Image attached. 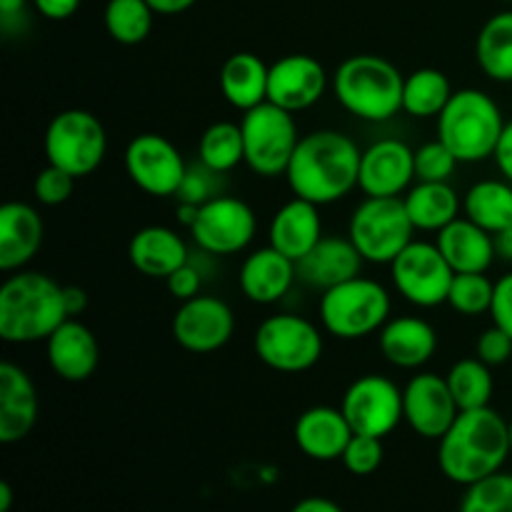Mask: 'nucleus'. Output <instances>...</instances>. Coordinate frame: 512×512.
<instances>
[{
	"label": "nucleus",
	"mask_w": 512,
	"mask_h": 512,
	"mask_svg": "<svg viewBox=\"0 0 512 512\" xmlns=\"http://www.w3.org/2000/svg\"><path fill=\"white\" fill-rule=\"evenodd\" d=\"M65 285L38 270H15L0 285V338L13 345L48 340L68 320Z\"/></svg>",
	"instance_id": "7ed1b4c3"
},
{
	"label": "nucleus",
	"mask_w": 512,
	"mask_h": 512,
	"mask_svg": "<svg viewBox=\"0 0 512 512\" xmlns=\"http://www.w3.org/2000/svg\"><path fill=\"white\" fill-rule=\"evenodd\" d=\"M438 350V333L433 325L415 315L390 318L380 330V353L390 365L403 370H418Z\"/></svg>",
	"instance_id": "a878e982"
},
{
	"label": "nucleus",
	"mask_w": 512,
	"mask_h": 512,
	"mask_svg": "<svg viewBox=\"0 0 512 512\" xmlns=\"http://www.w3.org/2000/svg\"><path fill=\"white\" fill-rule=\"evenodd\" d=\"M45 20H68L78 13L83 0H30Z\"/></svg>",
	"instance_id": "49530a36"
},
{
	"label": "nucleus",
	"mask_w": 512,
	"mask_h": 512,
	"mask_svg": "<svg viewBox=\"0 0 512 512\" xmlns=\"http://www.w3.org/2000/svg\"><path fill=\"white\" fill-rule=\"evenodd\" d=\"M353 435L355 433L343 410L330 408V405L308 408L305 413H300L293 428V438L300 453L308 455L310 460H318V463L343 458Z\"/></svg>",
	"instance_id": "412c9836"
},
{
	"label": "nucleus",
	"mask_w": 512,
	"mask_h": 512,
	"mask_svg": "<svg viewBox=\"0 0 512 512\" xmlns=\"http://www.w3.org/2000/svg\"><path fill=\"white\" fill-rule=\"evenodd\" d=\"M13 508V488L10 483H0V512H10Z\"/></svg>",
	"instance_id": "864d4df0"
},
{
	"label": "nucleus",
	"mask_w": 512,
	"mask_h": 512,
	"mask_svg": "<svg viewBox=\"0 0 512 512\" xmlns=\"http://www.w3.org/2000/svg\"><path fill=\"white\" fill-rule=\"evenodd\" d=\"M295 278H298V263L268 245V248L253 250L243 260L238 285L250 303L273 305L288 295Z\"/></svg>",
	"instance_id": "4be33fe9"
},
{
	"label": "nucleus",
	"mask_w": 512,
	"mask_h": 512,
	"mask_svg": "<svg viewBox=\"0 0 512 512\" xmlns=\"http://www.w3.org/2000/svg\"><path fill=\"white\" fill-rule=\"evenodd\" d=\"M28 5L33 3L30 0H0V28L5 35H13V30H18L20 23H25Z\"/></svg>",
	"instance_id": "a18cd8bd"
},
{
	"label": "nucleus",
	"mask_w": 512,
	"mask_h": 512,
	"mask_svg": "<svg viewBox=\"0 0 512 512\" xmlns=\"http://www.w3.org/2000/svg\"><path fill=\"white\" fill-rule=\"evenodd\" d=\"M415 178V150L398 138L368 145L360 158L358 188L365 198H400Z\"/></svg>",
	"instance_id": "f3484780"
},
{
	"label": "nucleus",
	"mask_w": 512,
	"mask_h": 512,
	"mask_svg": "<svg viewBox=\"0 0 512 512\" xmlns=\"http://www.w3.org/2000/svg\"><path fill=\"white\" fill-rule=\"evenodd\" d=\"M390 278L395 290L418 308H438L448 303L455 270L440 253L438 243L413 240L398 258L390 263Z\"/></svg>",
	"instance_id": "9b49d317"
},
{
	"label": "nucleus",
	"mask_w": 512,
	"mask_h": 512,
	"mask_svg": "<svg viewBox=\"0 0 512 512\" xmlns=\"http://www.w3.org/2000/svg\"><path fill=\"white\" fill-rule=\"evenodd\" d=\"M155 10L148 0H108L103 23L110 38L120 45H138L153 30Z\"/></svg>",
	"instance_id": "c9c22d12"
},
{
	"label": "nucleus",
	"mask_w": 512,
	"mask_h": 512,
	"mask_svg": "<svg viewBox=\"0 0 512 512\" xmlns=\"http://www.w3.org/2000/svg\"><path fill=\"white\" fill-rule=\"evenodd\" d=\"M415 225L405 210L403 198H365L353 210L348 238L365 263L390 265L410 243Z\"/></svg>",
	"instance_id": "0eeeda50"
},
{
	"label": "nucleus",
	"mask_w": 512,
	"mask_h": 512,
	"mask_svg": "<svg viewBox=\"0 0 512 512\" xmlns=\"http://www.w3.org/2000/svg\"><path fill=\"white\" fill-rule=\"evenodd\" d=\"M490 318H493V325H498V328H503L505 333L512 335V273L503 275V278L495 283Z\"/></svg>",
	"instance_id": "c03bdc74"
},
{
	"label": "nucleus",
	"mask_w": 512,
	"mask_h": 512,
	"mask_svg": "<svg viewBox=\"0 0 512 512\" xmlns=\"http://www.w3.org/2000/svg\"><path fill=\"white\" fill-rule=\"evenodd\" d=\"M125 170L143 193L155 198L178 195L188 178V165L180 150L158 133H143L130 140L125 148Z\"/></svg>",
	"instance_id": "4468645a"
},
{
	"label": "nucleus",
	"mask_w": 512,
	"mask_h": 512,
	"mask_svg": "<svg viewBox=\"0 0 512 512\" xmlns=\"http://www.w3.org/2000/svg\"><path fill=\"white\" fill-rule=\"evenodd\" d=\"M45 225L38 210L20 200H10L0 208V270H23L43 245Z\"/></svg>",
	"instance_id": "5701e85b"
},
{
	"label": "nucleus",
	"mask_w": 512,
	"mask_h": 512,
	"mask_svg": "<svg viewBox=\"0 0 512 512\" xmlns=\"http://www.w3.org/2000/svg\"><path fill=\"white\" fill-rule=\"evenodd\" d=\"M340 410L358 435L388 438L403 423V390L390 378L368 373L345 390Z\"/></svg>",
	"instance_id": "ddd939ff"
},
{
	"label": "nucleus",
	"mask_w": 512,
	"mask_h": 512,
	"mask_svg": "<svg viewBox=\"0 0 512 512\" xmlns=\"http://www.w3.org/2000/svg\"><path fill=\"white\" fill-rule=\"evenodd\" d=\"M290 512H345L335 500L320 498V495H310V498L298 500Z\"/></svg>",
	"instance_id": "09e8293b"
},
{
	"label": "nucleus",
	"mask_w": 512,
	"mask_h": 512,
	"mask_svg": "<svg viewBox=\"0 0 512 512\" xmlns=\"http://www.w3.org/2000/svg\"><path fill=\"white\" fill-rule=\"evenodd\" d=\"M45 158L73 178H85L103 165L108 135L93 113L80 108L63 110L45 128Z\"/></svg>",
	"instance_id": "6e6552de"
},
{
	"label": "nucleus",
	"mask_w": 512,
	"mask_h": 512,
	"mask_svg": "<svg viewBox=\"0 0 512 512\" xmlns=\"http://www.w3.org/2000/svg\"><path fill=\"white\" fill-rule=\"evenodd\" d=\"M448 75L438 68H418L405 75L403 110L413 118H435L453 98Z\"/></svg>",
	"instance_id": "473e14b6"
},
{
	"label": "nucleus",
	"mask_w": 512,
	"mask_h": 512,
	"mask_svg": "<svg viewBox=\"0 0 512 512\" xmlns=\"http://www.w3.org/2000/svg\"><path fill=\"white\" fill-rule=\"evenodd\" d=\"M198 155L203 168L213 170L215 175L230 173L233 168H238L240 163H245V145L240 125L220 120V123L205 128V133L200 135Z\"/></svg>",
	"instance_id": "72a5a7b5"
},
{
	"label": "nucleus",
	"mask_w": 512,
	"mask_h": 512,
	"mask_svg": "<svg viewBox=\"0 0 512 512\" xmlns=\"http://www.w3.org/2000/svg\"><path fill=\"white\" fill-rule=\"evenodd\" d=\"M173 340L188 353H215L225 348L235 333V315L225 300L213 295H195L175 310Z\"/></svg>",
	"instance_id": "2eb2a0df"
},
{
	"label": "nucleus",
	"mask_w": 512,
	"mask_h": 512,
	"mask_svg": "<svg viewBox=\"0 0 512 512\" xmlns=\"http://www.w3.org/2000/svg\"><path fill=\"white\" fill-rule=\"evenodd\" d=\"M508 428H510V450H512V418L508 420Z\"/></svg>",
	"instance_id": "5fc2aeb1"
},
{
	"label": "nucleus",
	"mask_w": 512,
	"mask_h": 512,
	"mask_svg": "<svg viewBox=\"0 0 512 512\" xmlns=\"http://www.w3.org/2000/svg\"><path fill=\"white\" fill-rule=\"evenodd\" d=\"M165 283H168L170 295H173L175 300H180V303H185V300L200 295V288H203V275H200V270L195 268L193 263H185L180 265L173 275H168Z\"/></svg>",
	"instance_id": "37998d69"
},
{
	"label": "nucleus",
	"mask_w": 512,
	"mask_h": 512,
	"mask_svg": "<svg viewBox=\"0 0 512 512\" xmlns=\"http://www.w3.org/2000/svg\"><path fill=\"white\" fill-rule=\"evenodd\" d=\"M505 123L500 105L478 88L455 90L438 115V138L460 163H483L493 158Z\"/></svg>",
	"instance_id": "39448f33"
},
{
	"label": "nucleus",
	"mask_w": 512,
	"mask_h": 512,
	"mask_svg": "<svg viewBox=\"0 0 512 512\" xmlns=\"http://www.w3.org/2000/svg\"><path fill=\"white\" fill-rule=\"evenodd\" d=\"M48 365L65 383H83L98 370L100 345L88 325L68 318L45 340Z\"/></svg>",
	"instance_id": "aec40b11"
},
{
	"label": "nucleus",
	"mask_w": 512,
	"mask_h": 512,
	"mask_svg": "<svg viewBox=\"0 0 512 512\" xmlns=\"http://www.w3.org/2000/svg\"><path fill=\"white\" fill-rule=\"evenodd\" d=\"M460 408L448 380L435 373H418L403 388V418L415 435L440 440L458 418Z\"/></svg>",
	"instance_id": "dca6fc26"
},
{
	"label": "nucleus",
	"mask_w": 512,
	"mask_h": 512,
	"mask_svg": "<svg viewBox=\"0 0 512 512\" xmlns=\"http://www.w3.org/2000/svg\"><path fill=\"white\" fill-rule=\"evenodd\" d=\"M318 208L320 205L303 198H293L280 205L270 220V245L295 263L303 260L323 238V220Z\"/></svg>",
	"instance_id": "393cba45"
},
{
	"label": "nucleus",
	"mask_w": 512,
	"mask_h": 512,
	"mask_svg": "<svg viewBox=\"0 0 512 512\" xmlns=\"http://www.w3.org/2000/svg\"><path fill=\"white\" fill-rule=\"evenodd\" d=\"M495 283L485 273H455L448 293V305L460 315L490 313Z\"/></svg>",
	"instance_id": "e433bc0d"
},
{
	"label": "nucleus",
	"mask_w": 512,
	"mask_h": 512,
	"mask_svg": "<svg viewBox=\"0 0 512 512\" xmlns=\"http://www.w3.org/2000/svg\"><path fill=\"white\" fill-rule=\"evenodd\" d=\"M493 240H495V255L512 263V228H505L500 230V233H495Z\"/></svg>",
	"instance_id": "603ef678"
},
{
	"label": "nucleus",
	"mask_w": 512,
	"mask_h": 512,
	"mask_svg": "<svg viewBox=\"0 0 512 512\" xmlns=\"http://www.w3.org/2000/svg\"><path fill=\"white\" fill-rule=\"evenodd\" d=\"M268 78L270 65H265L258 55L235 53L220 68V93L233 108L248 113L268 100Z\"/></svg>",
	"instance_id": "c85d7f7f"
},
{
	"label": "nucleus",
	"mask_w": 512,
	"mask_h": 512,
	"mask_svg": "<svg viewBox=\"0 0 512 512\" xmlns=\"http://www.w3.org/2000/svg\"><path fill=\"white\" fill-rule=\"evenodd\" d=\"M258 230V218L245 200L213 195L198 208L190 235L210 255H235L248 248Z\"/></svg>",
	"instance_id": "f8f14e48"
},
{
	"label": "nucleus",
	"mask_w": 512,
	"mask_h": 512,
	"mask_svg": "<svg viewBox=\"0 0 512 512\" xmlns=\"http://www.w3.org/2000/svg\"><path fill=\"white\" fill-rule=\"evenodd\" d=\"M403 203L415 230H428V233H440L460 213V198L448 183H423L420 180L415 188L408 190Z\"/></svg>",
	"instance_id": "c756f323"
},
{
	"label": "nucleus",
	"mask_w": 512,
	"mask_h": 512,
	"mask_svg": "<svg viewBox=\"0 0 512 512\" xmlns=\"http://www.w3.org/2000/svg\"><path fill=\"white\" fill-rule=\"evenodd\" d=\"M495 163H498V170L503 173L505 180L512 183V120L505 123L503 135H500V143L495 148Z\"/></svg>",
	"instance_id": "de8ad7c7"
},
{
	"label": "nucleus",
	"mask_w": 512,
	"mask_h": 512,
	"mask_svg": "<svg viewBox=\"0 0 512 512\" xmlns=\"http://www.w3.org/2000/svg\"><path fill=\"white\" fill-rule=\"evenodd\" d=\"M460 160L443 140H430L415 150V178L423 183H448Z\"/></svg>",
	"instance_id": "58836bf2"
},
{
	"label": "nucleus",
	"mask_w": 512,
	"mask_h": 512,
	"mask_svg": "<svg viewBox=\"0 0 512 512\" xmlns=\"http://www.w3.org/2000/svg\"><path fill=\"white\" fill-rule=\"evenodd\" d=\"M333 93L350 115L385 123L403 110L405 75L383 55H350L335 68Z\"/></svg>",
	"instance_id": "20e7f679"
},
{
	"label": "nucleus",
	"mask_w": 512,
	"mask_h": 512,
	"mask_svg": "<svg viewBox=\"0 0 512 512\" xmlns=\"http://www.w3.org/2000/svg\"><path fill=\"white\" fill-rule=\"evenodd\" d=\"M40 415L38 390L20 365H0V443L15 445L33 433Z\"/></svg>",
	"instance_id": "6ab92c4d"
},
{
	"label": "nucleus",
	"mask_w": 512,
	"mask_h": 512,
	"mask_svg": "<svg viewBox=\"0 0 512 512\" xmlns=\"http://www.w3.org/2000/svg\"><path fill=\"white\" fill-rule=\"evenodd\" d=\"M360 158L355 140L340 130H313L300 138L285 178L295 198L330 205L358 188Z\"/></svg>",
	"instance_id": "f03ea898"
},
{
	"label": "nucleus",
	"mask_w": 512,
	"mask_h": 512,
	"mask_svg": "<svg viewBox=\"0 0 512 512\" xmlns=\"http://www.w3.org/2000/svg\"><path fill=\"white\" fill-rule=\"evenodd\" d=\"M460 512H512V473H495L465 488Z\"/></svg>",
	"instance_id": "4c0bfd02"
},
{
	"label": "nucleus",
	"mask_w": 512,
	"mask_h": 512,
	"mask_svg": "<svg viewBox=\"0 0 512 512\" xmlns=\"http://www.w3.org/2000/svg\"><path fill=\"white\" fill-rule=\"evenodd\" d=\"M445 380H448V388L460 410L488 408L493 400V373H490V365H485L480 358L458 360L448 370Z\"/></svg>",
	"instance_id": "f704fd0d"
},
{
	"label": "nucleus",
	"mask_w": 512,
	"mask_h": 512,
	"mask_svg": "<svg viewBox=\"0 0 512 512\" xmlns=\"http://www.w3.org/2000/svg\"><path fill=\"white\" fill-rule=\"evenodd\" d=\"M390 293L378 280L358 275L353 280L323 290L320 323L325 333L340 340H360L380 333L390 320Z\"/></svg>",
	"instance_id": "423d86ee"
},
{
	"label": "nucleus",
	"mask_w": 512,
	"mask_h": 512,
	"mask_svg": "<svg viewBox=\"0 0 512 512\" xmlns=\"http://www.w3.org/2000/svg\"><path fill=\"white\" fill-rule=\"evenodd\" d=\"M435 243L455 273H488L493 260L498 258L493 233L475 225L470 218H455L445 225Z\"/></svg>",
	"instance_id": "cd10ccee"
},
{
	"label": "nucleus",
	"mask_w": 512,
	"mask_h": 512,
	"mask_svg": "<svg viewBox=\"0 0 512 512\" xmlns=\"http://www.w3.org/2000/svg\"><path fill=\"white\" fill-rule=\"evenodd\" d=\"M240 130H243L245 165L260 178L285 175L300 143L293 113L265 100L243 115Z\"/></svg>",
	"instance_id": "1a4fd4ad"
},
{
	"label": "nucleus",
	"mask_w": 512,
	"mask_h": 512,
	"mask_svg": "<svg viewBox=\"0 0 512 512\" xmlns=\"http://www.w3.org/2000/svg\"><path fill=\"white\" fill-rule=\"evenodd\" d=\"M328 70L318 58L293 53L270 65L268 100L288 113H300L318 103L328 90Z\"/></svg>",
	"instance_id": "a211bd4d"
},
{
	"label": "nucleus",
	"mask_w": 512,
	"mask_h": 512,
	"mask_svg": "<svg viewBox=\"0 0 512 512\" xmlns=\"http://www.w3.org/2000/svg\"><path fill=\"white\" fill-rule=\"evenodd\" d=\"M510 3H512V0H510Z\"/></svg>",
	"instance_id": "6e6d98bb"
},
{
	"label": "nucleus",
	"mask_w": 512,
	"mask_h": 512,
	"mask_svg": "<svg viewBox=\"0 0 512 512\" xmlns=\"http://www.w3.org/2000/svg\"><path fill=\"white\" fill-rule=\"evenodd\" d=\"M512 455L508 420L488 408L460 410L448 433L438 440V465L455 485L480 483L500 473Z\"/></svg>",
	"instance_id": "f257e3e1"
},
{
	"label": "nucleus",
	"mask_w": 512,
	"mask_h": 512,
	"mask_svg": "<svg viewBox=\"0 0 512 512\" xmlns=\"http://www.w3.org/2000/svg\"><path fill=\"white\" fill-rule=\"evenodd\" d=\"M385 450H383V438H373V435H353V440L348 443L343 453V465L348 473L360 475H373L375 470L383 465Z\"/></svg>",
	"instance_id": "ea45409f"
},
{
	"label": "nucleus",
	"mask_w": 512,
	"mask_h": 512,
	"mask_svg": "<svg viewBox=\"0 0 512 512\" xmlns=\"http://www.w3.org/2000/svg\"><path fill=\"white\" fill-rule=\"evenodd\" d=\"M128 258L140 275L168 278L180 265L190 263V253L180 233L165 225H148L130 238Z\"/></svg>",
	"instance_id": "bb28decb"
},
{
	"label": "nucleus",
	"mask_w": 512,
	"mask_h": 512,
	"mask_svg": "<svg viewBox=\"0 0 512 512\" xmlns=\"http://www.w3.org/2000/svg\"><path fill=\"white\" fill-rule=\"evenodd\" d=\"M465 218L488 233L512 228V183L510 180H480L465 193Z\"/></svg>",
	"instance_id": "7c9ffc66"
},
{
	"label": "nucleus",
	"mask_w": 512,
	"mask_h": 512,
	"mask_svg": "<svg viewBox=\"0 0 512 512\" xmlns=\"http://www.w3.org/2000/svg\"><path fill=\"white\" fill-rule=\"evenodd\" d=\"M65 308H68L70 318L83 313L88 308V295H85V290L78 288V285H65Z\"/></svg>",
	"instance_id": "8fccbe9b"
},
{
	"label": "nucleus",
	"mask_w": 512,
	"mask_h": 512,
	"mask_svg": "<svg viewBox=\"0 0 512 512\" xmlns=\"http://www.w3.org/2000/svg\"><path fill=\"white\" fill-rule=\"evenodd\" d=\"M363 255L350 238H320V243L298 260V278L315 290H330L345 280L358 278L363 270Z\"/></svg>",
	"instance_id": "b1692460"
},
{
	"label": "nucleus",
	"mask_w": 512,
	"mask_h": 512,
	"mask_svg": "<svg viewBox=\"0 0 512 512\" xmlns=\"http://www.w3.org/2000/svg\"><path fill=\"white\" fill-rule=\"evenodd\" d=\"M253 348L260 363L270 370L305 373L323 358V335L308 318L280 313L258 325Z\"/></svg>",
	"instance_id": "9d476101"
},
{
	"label": "nucleus",
	"mask_w": 512,
	"mask_h": 512,
	"mask_svg": "<svg viewBox=\"0 0 512 512\" xmlns=\"http://www.w3.org/2000/svg\"><path fill=\"white\" fill-rule=\"evenodd\" d=\"M480 70L495 83H512V10L485 20L475 40Z\"/></svg>",
	"instance_id": "2f4dec72"
},
{
	"label": "nucleus",
	"mask_w": 512,
	"mask_h": 512,
	"mask_svg": "<svg viewBox=\"0 0 512 512\" xmlns=\"http://www.w3.org/2000/svg\"><path fill=\"white\" fill-rule=\"evenodd\" d=\"M75 180L70 173H65L63 168H55V165H45L33 180V195L40 205H48V208H55V205H63L65 200L73 195Z\"/></svg>",
	"instance_id": "a19ab883"
},
{
	"label": "nucleus",
	"mask_w": 512,
	"mask_h": 512,
	"mask_svg": "<svg viewBox=\"0 0 512 512\" xmlns=\"http://www.w3.org/2000/svg\"><path fill=\"white\" fill-rule=\"evenodd\" d=\"M198 0H148L150 8L155 10V15H180L185 10H190Z\"/></svg>",
	"instance_id": "3c124183"
},
{
	"label": "nucleus",
	"mask_w": 512,
	"mask_h": 512,
	"mask_svg": "<svg viewBox=\"0 0 512 512\" xmlns=\"http://www.w3.org/2000/svg\"><path fill=\"white\" fill-rule=\"evenodd\" d=\"M475 358L483 360L485 365L495 368V365H505L512 360V335L505 333L498 325H490L483 330L475 343Z\"/></svg>",
	"instance_id": "79ce46f5"
}]
</instances>
